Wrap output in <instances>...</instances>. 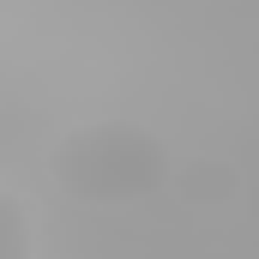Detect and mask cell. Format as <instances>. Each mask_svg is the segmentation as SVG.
<instances>
[{"mask_svg": "<svg viewBox=\"0 0 259 259\" xmlns=\"http://www.w3.org/2000/svg\"><path fill=\"white\" fill-rule=\"evenodd\" d=\"M36 253V229H30V211L24 199L0 187V259H30Z\"/></svg>", "mask_w": 259, "mask_h": 259, "instance_id": "3957f363", "label": "cell"}, {"mask_svg": "<svg viewBox=\"0 0 259 259\" xmlns=\"http://www.w3.org/2000/svg\"><path fill=\"white\" fill-rule=\"evenodd\" d=\"M169 187L187 199L193 211H223V205L241 199V175H235L223 157H193V163H175Z\"/></svg>", "mask_w": 259, "mask_h": 259, "instance_id": "7a4b0ae2", "label": "cell"}, {"mask_svg": "<svg viewBox=\"0 0 259 259\" xmlns=\"http://www.w3.org/2000/svg\"><path fill=\"white\" fill-rule=\"evenodd\" d=\"M49 175L78 205H139V199L169 187L175 151L151 127H139V121L103 115V121H84V127L55 139Z\"/></svg>", "mask_w": 259, "mask_h": 259, "instance_id": "6da1fadb", "label": "cell"}]
</instances>
